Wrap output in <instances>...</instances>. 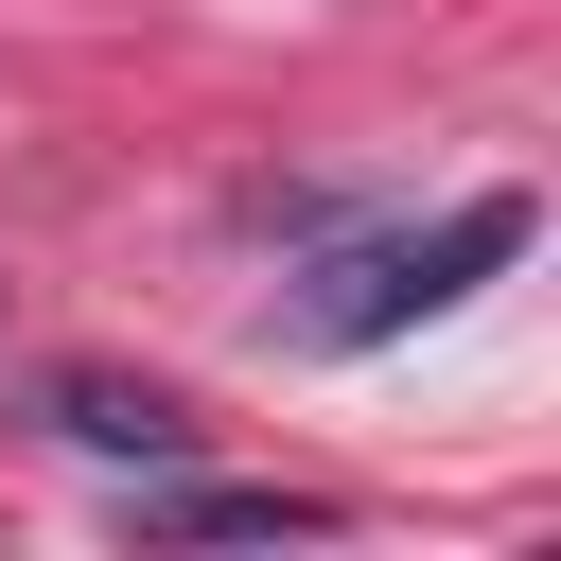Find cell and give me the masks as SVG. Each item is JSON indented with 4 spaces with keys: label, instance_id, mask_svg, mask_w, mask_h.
I'll return each mask as SVG.
<instances>
[{
    "label": "cell",
    "instance_id": "cell-1",
    "mask_svg": "<svg viewBox=\"0 0 561 561\" xmlns=\"http://www.w3.org/2000/svg\"><path fill=\"white\" fill-rule=\"evenodd\" d=\"M491 263H526V193H456L438 228H368V245L298 263V280L263 298V333H280V351H386V333L456 316Z\"/></svg>",
    "mask_w": 561,
    "mask_h": 561
},
{
    "label": "cell",
    "instance_id": "cell-2",
    "mask_svg": "<svg viewBox=\"0 0 561 561\" xmlns=\"http://www.w3.org/2000/svg\"><path fill=\"white\" fill-rule=\"evenodd\" d=\"M35 421H53V438H88V456H140V473H175V456H193L175 386H123V368H53V386H35Z\"/></svg>",
    "mask_w": 561,
    "mask_h": 561
},
{
    "label": "cell",
    "instance_id": "cell-3",
    "mask_svg": "<svg viewBox=\"0 0 561 561\" xmlns=\"http://www.w3.org/2000/svg\"><path fill=\"white\" fill-rule=\"evenodd\" d=\"M158 526H175V543H280V526H333V508H316V491H210V473H175Z\"/></svg>",
    "mask_w": 561,
    "mask_h": 561
}]
</instances>
